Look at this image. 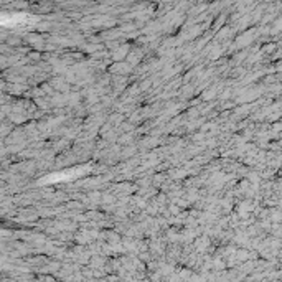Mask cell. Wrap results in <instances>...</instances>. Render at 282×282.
<instances>
[{
    "label": "cell",
    "mask_w": 282,
    "mask_h": 282,
    "mask_svg": "<svg viewBox=\"0 0 282 282\" xmlns=\"http://www.w3.org/2000/svg\"><path fill=\"white\" fill-rule=\"evenodd\" d=\"M84 173V168H76V170H66V172H59V173H54V175H49V177H45L43 182H63V180H69V178H74L78 175H83Z\"/></svg>",
    "instance_id": "cell-1"
}]
</instances>
